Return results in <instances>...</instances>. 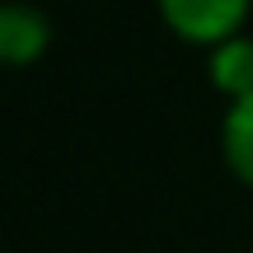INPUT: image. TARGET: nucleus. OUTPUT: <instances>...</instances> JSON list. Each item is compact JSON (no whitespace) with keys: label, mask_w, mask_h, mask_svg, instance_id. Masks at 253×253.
I'll return each mask as SVG.
<instances>
[{"label":"nucleus","mask_w":253,"mask_h":253,"mask_svg":"<svg viewBox=\"0 0 253 253\" xmlns=\"http://www.w3.org/2000/svg\"><path fill=\"white\" fill-rule=\"evenodd\" d=\"M164 28L178 42L192 47H220L225 38L244 33V19L253 9V0H155Z\"/></svg>","instance_id":"1"},{"label":"nucleus","mask_w":253,"mask_h":253,"mask_svg":"<svg viewBox=\"0 0 253 253\" xmlns=\"http://www.w3.org/2000/svg\"><path fill=\"white\" fill-rule=\"evenodd\" d=\"M47 47H52V19L38 5L0 0V66H5V71L33 66Z\"/></svg>","instance_id":"2"},{"label":"nucleus","mask_w":253,"mask_h":253,"mask_svg":"<svg viewBox=\"0 0 253 253\" xmlns=\"http://www.w3.org/2000/svg\"><path fill=\"white\" fill-rule=\"evenodd\" d=\"M207 71H211V84H216L230 103L249 99L253 94V33H235L220 47H211Z\"/></svg>","instance_id":"3"},{"label":"nucleus","mask_w":253,"mask_h":253,"mask_svg":"<svg viewBox=\"0 0 253 253\" xmlns=\"http://www.w3.org/2000/svg\"><path fill=\"white\" fill-rule=\"evenodd\" d=\"M220 160L244 188H253V94L235 99L220 118Z\"/></svg>","instance_id":"4"}]
</instances>
